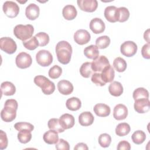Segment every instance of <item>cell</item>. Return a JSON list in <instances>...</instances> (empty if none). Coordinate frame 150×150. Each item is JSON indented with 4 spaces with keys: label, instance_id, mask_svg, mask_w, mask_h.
I'll return each mask as SVG.
<instances>
[{
    "label": "cell",
    "instance_id": "obj_24",
    "mask_svg": "<svg viewBox=\"0 0 150 150\" xmlns=\"http://www.w3.org/2000/svg\"><path fill=\"white\" fill-rule=\"evenodd\" d=\"M117 8L115 6H108L104 10V16L105 19L110 22L114 23L117 22Z\"/></svg>",
    "mask_w": 150,
    "mask_h": 150
},
{
    "label": "cell",
    "instance_id": "obj_19",
    "mask_svg": "<svg viewBox=\"0 0 150 150\" xmlns=\"http://www.w3.org/2000/svg\"><path fill=\"white\" fill-rule=\"evenodd\" d=\"M59 121L62 127L64 129L72 128L75 122L74 117L71 114L68 113H66L61 115L59 118Z\"/></svg>",
    "mask_w": 150,
    "mask_h": 150
},
{
    "label": "cell",
    "instance_id": "obj_7",
    "mask_svg": "<svg viewBox=\"0 0 150 150\" xmlns=\"http://www.w3.org/2000/svg\"><path fill=\"white\" fill-rule=\"evenodd\" d=\"M3 11L9 18H13L18 16L19 12V7L13 1H7L4 3L2 6Z\"/></svg>",
    "mask_w": 150,
    "mask_h": 150
},
{
    "label": "cell",
    "instance_id": "obj_39",
    "mask_svg": "<svg viewBox=\"0 0 150 150\" xmlns=\"http://www.w3.org/2000/svg\"><path fill=\"white\" fill-rule=\"evenodd\" d=\"M98 143L101 147L107 148L108 147L111 142V136L106 133L101 134L98 137Z\"/></svg>",
    "mask_w": 150,
    "mask_h": 150
},
{
    "label": "cell",
    "instance_id": "obj_47",
    "mask_svg": "<svg viewBox=\"0 0 150 150\" xmlns=\"http://www.w3.org/2000/svg\"><path fill=\"white\" fill-rule=\"evenodd\" d=\"M118 150H129L131 149L130 144L125 140L120 141L117 147Z\"/></svg>",
    "mask_w": 150,
    "mask_h": 150
},
{
    "label": "cell",
    "instance_id": "obj_4",
    "mask_svg": "<svg viewBox=\"0 0 150 150\" xmlns=\"http://www.w3.org/2000/svg\"><path fill=\"white\" fill-rule=\"evenodd\" d=\"M34 83L41 88L43 94L46 95L52 94L55 90V85L47 77L43 76L38 75L35 77Z\"/></svg>",
    "mask_w": 150,
    "mask_h": 150
},
{
    "label": "cell",
    "instance_id": "obj_5",
    "mask_svg": "<svg viewBox=\"0 0 150 150\" xmlns=\"http://www.w3.org/2000/svg\"><path fill=\"white\" fill-rule=\"evenodd\" d=\"M0 48L5 53L11 54L17 49L16 42L9 37H3L0 39Z\"/></svg>",
    "mask_w": 150,
    "mask_h": 150
},
{
    "label": "cell",
    "instance_id": "obj_13",
    "mask_svg": "<svg viewBox=\"0 0 150 150\" xmlns=\"http://www.w3.org/2000/svg\"><path fill=\"white\" fill-rule=\"evenodd\" d=\"M134 110L138 113L144 114L148 112L150 108L149 98H140L135 100Z\"/></svg>",
    "mask_w": 150,
    "mask_h": 150
},
{
    "label": "cell",
    "instance_id": "obj_41",
    "mask_svg": "<svg viewBox=\"0 0 150 150\" xmlns=\"http://www.w3.org/2000/svg\"><path fill=\"white\" fill-rule=\"evenodd\" d=\"M62 73V69L58 65H54L52 67L48 72L49 76L52 79L59 78Z\"/></svg>",
    "mask_w": 150,
    "mask_h": 150
},
{
    "label": "cell",
    "instance_id": "obj_34",
    "mask_svg": "<svg viewBox=\"0 0 150 150\" xmlns=\"http://www.w3.org/2000/svg\"><path fill=\"white\" fill-rule=\"evenodd\" d=\"M131 139L134 144L137 145H140L145 141L146 139V134L144 131L141 130H138L132 134Z\"/></svg>",
    "mask_w": 150,
    "mask_h": 150
},
{
    "label": "cell",
    "instance_id": "obj_29",
    "mask_svg": "<svg viewBox=\"0 0 150 150\" xmlns=\"http://www.w3.org/2000/svg\"><path fill=\"white\" fill-rule=\"evenodd\" d=\"M131 131L129 125L127 122L120 123L115 128V134L120 137H123L128 135Z\"/></svg>",
    "mask_w": 150,
    "mask_h": 150
},
{
    "label": "cell",
    "instance_id": "obj_42",
    "mask_svg": "<svg viewBox=\"0 0 150 150\" xmlns=\"http://www.w3.org/2000/svg\"><path fill=\"white\" fill-rule=\"evenodd\" d=\"M14 128L17 131H19L23 129H28L30 131H32L34 129V126L29 122H16L14 125Z\"/></svg>",
    "mask_w": 150,
    "mask_h": 150
},
{
    "label": "cell",
    "instance_id": "obj_37",
    "mask_svg": "<svg viewBox=\"0 0 150 150\" xmlns=\"http://www.w3.org/2000/svg\"><path fill=\"white\" fill-rule=\"evenodd\" d=\"M132 97L134 100L140 98H149V92L145 88L139 87L134 91Z\"/></svg>",
    "mask_w": 150,
    "mask_h": 150
},
{
    "label": "cell",
    "instance_id": "obj_40",
    "mask_svg": "<svg viewBox=\"0 0 150 150\" xmlns=\"http://www.w3.org/2000/svg\"><path fill=\"white\" fill-rule=\"evenodd\" d=\"M35 37L39 42V46H45L49 42V36L48 34L45 32H39L36 34Z\"/></svg>",
    "mask_w": 150,
    "mask_h": 150
},
{
    "label": "cell",
    "instance_id": "obj_22",
    "mask_svg": "<svg viewBox=\"0 0 150 150\" xmlns=\"http://www.w3.org/2000/svg\"><path fill=\"white\" fill-rule=\"evenodd\" d=\"M43 139L47 144H56L59 141L58 132L54 130L50 129L43 134Z\"/></svg>",
    "mask_w": 150,
    "mask_h": 150
},
{
    "label": "cell",
    "instance_id": "obj_21",
    "mask_svg": "<svg viewBox=\"0 0 150 150\" xmlns=\"http://www.w3.org/2000/svg\"><path fill=\"white\" fill-rule=\"evenodd\" d=\"M94 116L90 111L81 112L79 116V122L82 126L87 127L91 125L94 122Z\"/></svg>",
    "mask_w": 150,
    "mask_h": 150
},
{
    "label": "cell",
    "instance_id": "obj_12",
    "mask_svg": "<svg viewBox=\"0 0 150 150\" xmlns=\"http://www.w3.org/2000/svg\"><path fill=\"white\" fill-rule=\"evenodd\" d=\"M91 63V68L94 72H100L105 67L110 64L108 59L103 55L98 56V57L93 60Z\"/></svg>",
    "mask_w": 150,
    "mask_h": 150
},
{
    "label": "cell",
    "instance_id": "obj_43",
    "mask_svg": "<svg viewBox=\"0 0 150 150\" xmlns=\"http://www.w3.org/2000/svg\"><path fill=\"white\" fill-rule=\"evenodd\" d=\"M91 80V81L97 86H103L105 84V83L102 80L101 73H99L96 72V73H93L92 74Z\"/></svg>",
    "mask_w": 150,
    "mask_h": 150
},
{
    "label": "cell",
    "instance_id": "obj_46",
    "mask_svg": "<svg viewBox=\"0 0 150 150\" xmlns=\"http://www.w3.org/2000/svg\"><path fill=\"white\" fill-rule=\"evenodd\" d=\"M149 49H150V45L149 43H147L144 45L141 49V54L144 58L146 59H150V54H149Z\"/></svg>",
    "mask_w": 150,
    "mask_h": 150
},
{
    "label": "cell",
    "instance_id": "obj_6",
    "mask_svg": "<svg viewBox=\"0 0 150 150\" xmlns=\"http://www.w3.org/2000/svg\"><path fill=\"white\" fill-rule=\"evenodd\" d=\"M37 63L42 67H47L53 62V56L46 50H40L36 54Z\"/></svg>",
    "mask_w": 150,
    "mask_h": 150
},
{
    "label": "cell",
    "instance_id": "obj_44",
    "mask_svg": "<svg viewBox=\"0 0 150 150\" xmlns=\"http://www.w3.org/2000/svg\"><path fill=\"white\" fill-rule=\"evenodd\" d=\"M56 148L58 150H69L70 145L67 141L61 138L55 144Z\"/></svg>",
    "mask_w": 150,
    "mask_h": 150
},
{
    "label": "cell",
    "instance_id": "obj_9",
    "mask_svg": "<svg viewBox=\"0 0 150 150\" xmlns=\"http://www.w3.org/2000/svg\"><path fill=\"white\" fill-rule=\"evenodd\" d=\"M138 47L137 44L132 41H125L120 47L121 53L126 57H132L137 52Z\"/></svg>",
    "mask_w": 150,
    "mask_h": 150
},
{
    "label": "cell",
    "instance_id": "obj_30",
    "mask_svg": "<svg viewBox=\"0 0 150 150\" xmlns=\"http://www.w3.org/2000/svg\"><path fill=\"white\" fill-rule=\"evenodd\" d=\"M129 17V12L125 7H120L117 10V19L120 22L127 21Z\"/></svg>",
    "mask_w": 150,
    "mask_h": 150
},
{
    "label": "cell",
    "instance_id": "obj_1",
    "mask_svg": "<svg viewBox=\"0 0 150 150\" xmlns=\"http://www.w3.org/2000/svg\"><path fill=\"white\" fill-rule=\"evenodd\" d=\"M72 47L70 44L65 40L59 42L56 46V53L58 61L63 64H68L71 59Z\"/></svg>",
    "mask_w": 150,
    "mask_h": 150
},
{
    "label": "cell",
    "instance_id": "obj_20",
    "mask_svg": "<svg viewBox=\"0 0 150 150\" xmlns=\"http://www.w3.org/2000/svg\"><path fill=\"white\" fill-rule=\"evenodd\" d=\"M101 76L105 83L112 82L115 76V71L113 67L110 64L107 66L101 71Z\"/></svg>",
    "mask_w": 150,
    "mask_h": 150
},
{
    "label": "cell",
    "instance_id": "obj_8",
    "mask_svg": "<svg viewBox=\"0 0 150 150\" xmlns=\"http://www.w3.org/2000/svg\"><path fill=\"white\" fill-rule=\"evenodd\" d=\"M15 63L18 67L22 69H26L32 64V59L29 54L22 52L16 56Z\"/></svg>",
    "mask_w": 150,
    "mask_h": 150
},
{
    "label": "cell",
    "instance_id": "obj_35",
    "mask_svg": "<svg viewBox=\"0 0 150 150\" xmlns=\"http://www.w3.org/2000/svg\"><path fill=\"white\" fill-rule=\"evenodd\" d=\"M31 131L28 129H23L19 131L18 134V139L21 143L26 144L32 139Z\"/></svg>",
    "mask_w": 150,
    "mask_h": 150
},
{
    "label": "cell",
    "instance_id": "obj_15",
    "mask_svg": "<svg viewBox=\"0 0 150 150\" xmlns=\"http://www.w3.org/2000/svg\"><path fill=\"white\" fill-rule=\"evenodd\" d=\"M128 115V109L127 107L122 104H118L115 106L113 110L114 118L118 121L123 120Z\"/></svg>",
    "mask_w": 150,
    "mask_h": 150
},
{
    "label": "cell",
    "instance_id": "obj_38",
    "mask_svg": "<svg viewBox=\"0 0 150 150\" xmlns=\"http://www.w3.org/2000/svg\"><path fill=\"white\" fill-rule=\"evenodd\" d=\"M23 45L26 49L29 50H33L36 49L39 46V44L38 40L35 36L26 41H23Z\"/></svg>",
    "mask_w": 150,
    "mask_h": 150
},
{
    "label": "cell",
    "instance_id": "obj_23",
    "mask_svg": "<svg viewBox=\"0 0 150 150\" xmlns=\"http://www.w3.org/2000/svg\"><path fill=\"white\" fill-rule=\"evenodd\" d=\"M62 14L64 19L70 21L74 19L76 17L77 12L74 6L72 5H67L63 8Z\"/></svg>",
    "mask_w": 150,
    "mask_h": 150
},
{
    "label": "cell",
    "instance_id": "obj_26",
    "mask_svg": "<svg viewBox=\"0 0 150 150\" xmlns=\"http://www.w3.org/2000/svg\"><path fill=\"white\" fill-rule=\"evenodd\" d=\"M1 90L2 94L5 96H12L16 92V88L14 84L10 81H4L1 83Z\"/></svg>",
    "mask_w": 150,
    "mask_h": 150
},
{
    "label": "cell",
    "instance_id": "obj_3",
    "mask_svg": "<svg viewBox=\"0 0 150 150\" xmlns=\"http://www.w3.org/2000/svg\"><path fill=\"white\" fill-rule=\"evenodd\" d=\"M34 28L30 24L17 25L13 29V34L21 40L26 41L32 37Z\"/></svg>",
    "mask_w": 150,
    "mask_h": 150
},
{
    "label": "cell",
    "instance_id": "obj_45",
    "mask_svg": "<svg viewBox=\"0 0 150 150\" xmlns=\"http://www.w3.org/2000/svg\"><path fill=\"white\" fill-rule=\"evenodd\" d=\"M8 138L6 133L2 130L0 131V149H4L8 146Z\"/></svg>",
    "mask_w": 150,
    "mask_h": 150
},
{
    "label": "cell",
    "instance_id": "obj_36",
    "mask_svg": "<svg viewBox=\"0 0 150 150\" xmlns=\"http://www.w3.org/2000/svg\"><path fill=\"white\" fill-rule=\"evenodd\" d=\"M110 44V39L108 36L106 35L100 36L96 40V46L98 49H105L109 46Z\"/></svg>",
    "mask_w": 150,
    "mask_h": 150
},
{
    "label": "cell",
    "instance_id": "obj_14",
    "mask_svg": "<svg viewBox=\"0 0 150 150\" xmlns=\"http://www.w3.org/2000/svg\"><path fill=\"white\" fill-rule=\"evenodd\" d=\"M105 28V25L103 21L98 18H95L91 20L90 22V29L95 34L103 33Z\"/></svg>",
    "mask_w": 150,
    "mask_h": 150
},
{
    "label": "cell",
    "instance_id": "obj_18",
    "mask_svg": "<svg viewBox=\"0 0 150 150\" xmlns=\"http://www.w3.org/2000/svg\"><path fill=\"white\" fill-rule=\"evenodd\" d=\"M93 111L97 116L101 117H107L111 112L110 107L108 105L103 103L96 104L93 108Z\"/></svg>",
    "mask_w": 150,
    "mask_h": 150
},
{
    "label": "cell",
    "instance_id": "obj_31",
    "mask_svg": "<svg viewBox=\"0 0 150 150\" xmlns=\"http://www.w3.org/2000/svg\"><path fill=\"white\" fill-rule=\"evenodd\" d=\"M93 70L90 62H85L82 64L80 68V73L84 78H88L93 74Z\"/></svg>",
    "mask_w": 150,
    "mask_h": 150
},
{
    "label": "cell",
    "instance_id": "obj_2",
    "mask_svg": "<svg viewBox=\"0 0 150 150\" xmlns=\"http://www.w3.org/2000/svg\"><path fill=\"white\" fill-rule=\"evenodd\" d=\"M18 102L15 99H8L6 100L4 108L1 110V117L5 122H11L14 120L16 116L18 109Z\"/></svg>",
    "mask_w": 150,
    "mask_h": 150
},
{
    "label": "cell",
    "instance_id": "obj_10",
    "mask_svg": "<svg viewBox=\"0 0 150 150\" xmlns=\"http://www.w3.org/2000/svg\"><path fill=\"white\" fill-rule=\"evenodd\" d=\"M77 2L81 11L87 12L95 11L98 6V2L96 0H78Z\"/></svg>",
    "mask_w": 150,
    "mask_h": 150
},
{
    "label": "cell",
    "instance_id": "obj_25",
    "mask_svg": "<svg viewBox=\"0 0 150 150\" xmlns=\"http://www.w3.org/2000/svg\"><path fill=\"white\" fill-rule=\"evenodd\" d=\"M108 91L111 95L115 97H118L123 93V87L121 83L114 81L111 83L109 85Z\"/></svg>",
    "mask_w": 150,
    "mask_h": 150
},
{
    "label": "cell",
    "instance_id": "obj_27",
    "mask_svg": "<svg viewBox=\"0 0 150 150\" xmlns=\"http://www.w3.org/2000/svg\"><path fill=\"white\" fill-rule=\"evenodd\" d=\"M66 105L67 109L71 111L79 110L81 106V102L77 97H73L67 100L66 102Z\"/></svg>",
    "mask_w": 150,
    "mask_h": 150
},
{
    "label": "cell",
    "instance_id": "obj_28",
    "mask_svg": "<svg viewBox=\"0 0 150 150\" xmlns=\"http://www.w3.org/2000/svg\"><path fill=\"white\" fill-rule=\"evenodd\" d=\"M84 56L90 59H96L99 56V51L96 45H90L86 47L84 50Z\"/></svg>",
    "mask_w": 150,
    "mask_h": 150
},
{
    "label": "cell",
    "instance_id": "obj_33",
    "mask_svg": "<svg viewBox=\"0 0 150 150\" xmlns=\"http://www.w3.org/2000/svg\"><path fill=\"white\" fill-rule=\"evenodd\" d=\"M113 66L118 72H123L127 69V62L122 57H118L113 61Z\"/></svg>",
    "mask_w": 150,
    "mask_h": 150
},
{
    "label": "cell",
    "instance_id": "obj_17",
    "mask_svg": "<svg viewBox=\"0 0 150 150\" xmlns=\"http://www.w3.org/2000/svg\"><path fill=\"white\" fill-rule=\"evenodd\" d=\"M57 88L60 93L63 95H69L73 91V86L71 83L66 80H62L57 83Z\"/></svg>",
    "mask_w": 150,
    "mask_h": 150
},
{
    "label": "cell",
    "instance_id": "obj_48",
    "mask_svg": "<svg viewBox=\"0 0 150 150\" xmlns=\"http://www.w3.org/2000/svg\"><path fill=\"white\" fill-rule=\"evenodd\" d=\"M88 146L86 144L83 142L78 143L74 148V150H88Z\"/></svg>",
    "mask_w": 150,
    "mask_h": 150
},
{
    "label": "cell",
    "instance_id": "obj_32",
    "mask_svg": "<svg viewBox=\"0 0 150 150\" xmlns=\"http://www.w3.org/2000/svg\"><path fill=\"white\" fill-rule=\"evenodd\" d=\"M48 128L50 129L54 130L58 133H61L64 131V129L62 127L59 119L57 118H51L47 122Z\"/></svg>",
    "mask_w": 150,
    "mask_h": 150
},
{
    "label": "cell",
    "instance_id": "obj_16",
    "mask_svg": "<svg viewBox=\"0 0 150 150\" xmlns=\"http://www.w3.org/2000/svg\"><path fill=\"white\" fill-rule=\"evenodd\" d=\"M39 7L35 4L32 3L27 6L25 9V15L29 20H35L39 16Z\"/></svg>",
    "mask_w": 150,
    "mask_h": 150
},
{
    "label": "cell",
    "instance_id": "obj_49",
    "mask_svg": "<svg viewBox=\"0 0 150 150\" xmlns=\"http://www.w3.org/2000/svg\"><path fill=\"white\" fill-rule=\"evenodd\" d=\"M149 29H147L145 32H144V39L148 42V43H149Z\"/></svg>",
    "mask_w": 150,
    "mask_h": 150
},
{
    "label": "cell",
    "instance_id": "obj_11",
    "mask_svg": "<svg viewBox=\"0 0 150 150\" xmlns=\"http://www.w3.org/2000/svg\"><path fill=\"white\" fill-rule=\"evenodd\" d=\"M91 36L90 33L84 29L77 30L74 34V40L80 45H83L90 40Z\"/></svg>",
    "mask_w": 150,
    "mask_h": 150
}]
</instances>
